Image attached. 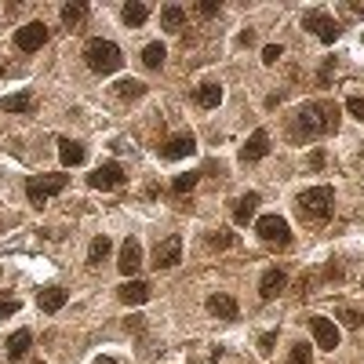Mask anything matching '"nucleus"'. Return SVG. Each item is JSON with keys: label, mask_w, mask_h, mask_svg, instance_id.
Here are the masks:
<instances>
[{"label": "nucleus", "mask_w": 364, "mask_h": 364, "mask_svg": "<svg viewBox=\"0 0 364 364\" xmlns=\"http://www.w3.org/2000/svg\"><path fill=\"white\" fill-rule=\"evenodd\" d=\"M208 313L219 321H237V299L233 295H208Z\"/></svg>", "instance_id": "16"}, {"label": "nucleus", "mask_w": 364, "mask_h": 364, "mask_svg": "<svg viewBox=\"0 0 364 364\" xmlns=\"http://www.w3.org/2000/svg\"><path fill=\"white\" fill-rule=\"evenodd\" d=\"M197 179H200V171H186V175H175L171 189H175V193H189V189L197 186Z\"/></svg>", "instance_id": "32"}, {"label": "nucleus", "mask_w": 364, "mask_h": 364, "mask_svg": "<svg viewBox=\"0 0 364 364\" xmlns=\"http://www.w3.org/2000/svg\"><path fill=\"white\" fill-rule=\"evenodd\" d=\"M331 70H335V58H324V66L317 73V88H331Z\"/></svg>", "instance_id": "34"}, {"label": "nucleus", "mask_w": 364, "mask_h": 364, "mask_svg": "<svg viewBox=\"0 0 364 364\" xmlns=\"http://www.w3.org/2000/svg\"><path fill=\"white\" fill-rule=\"evenodd\" d=\"M146 299H150V280L132 277L128 284H120V303H128V306H142Z\"/></svg>", "instance_id": "18"}, {"label": "nucleus", "mask_w": 364, "mask_h": 364, "mask_svg": "<svg viewBox=\"0 0 364 364\" xmlns=\"http://www.w3.org/2000/svg\"><path fill=\"white\" fill-rule=\"evenodd\" d=\"M0 109H4V113H33V95L29 91L8 95V99H0Z\"/></svg>", "instance_id": "23"}, {"label": "nucleus", "mask_w": 364, "mask_h": 364, "mask_svg": "<svg viewBox=\"0 0 364 364\" xmlns=\"http://www.w3.org/2000/svg\"><path fill=\"white\" fill-rule=\"evenodd\" d=\"M109 251H113V244H109V237H95L91 248H88V266H102L109 259Z\"/></svg>", "instance_id": "26"}, {"label": "nucleus", "mask_w": 364, "mask_h": 364, "mask_svg": "<svg viewBox=\"0 0 364 364\" xmlns=\"http://www.w3.org/2000/svg\"><path fill=\"white\" fill-rule=\"evenodd\" d=\"M66 299H70V292L62 288V284H52V288H44V292L37 295V306H40L44 313H55V310L66 306Z\"/></svg>", "instance_id": "19"}, {"label": "nucleus", "mask_w": 364, "mask_h": 364, "mask_svg": "<svg viewBox=\"0 0 364 364\" xmlns=\"http://www.w3.org/2000/svg\"><path fill=\"white\" fill-rule=\"evenodd\" d=\"M179 262H182V241L179 237H168V241H161L153 248V266L157 270H175Z\"/></svg>", "instance_id": "8"}, {"label": "nucleus", "mask_w": 364, "mask_h": 364, "mask_svg": "<svg viewBox=\"0 0 364 364\" xmlns=\"http://www.w3.org/2000/svg\"><path fill=\"white\" fill-rule=\"evenodd\" d=\"M164 58H168V47L161 40H153V44L142 47V66H146V70H161Z\"/></svg>", "instance_id": "25"}, {"label": "nucleus", "mask_w": 364, "mask_h": 364, "mask_svg": "<svg viewBox=\"0 0 364 364\" xmlns=\"http://www.w3.org/2000/svg\"><path fill=\"white\" fill-rule=\"evenodd\" d=\"M310 331H313V342H317L321 350H335V346H339V328H335V321L313 317L310 321Z\"/></svg>", "instance_id": "10"}, {"label": "nucleus", "mask_w": 364, "mask_h": 364, "mask_svg": "<svg viewBox=\"0 0 364 364\" xmlns=\"http://www.w3.org/2000/svg\"><path fill=\"white\" fill-rule=\"evenodd\" d=\"M197 11L204 15V19H215V15H219V4H215V0H200Z\"/></svg>", "instance_id": "38"}, {"label": "nucleus", "mask_w": 364, "mask_h": 364, "mask_svg": "<svg viewBox=\"0 0 364 364\" xmlns=\"http://www.w3.org/2000/svg\"><path fill=\"white\" fill-rule=\"evenodd\" d=\"M274 346H277V335H274V331H266V335L259 339V350H262L266 357H270V354H274Z\"/></svg>", "instance_id": "37"}, {"label": "nucleus", "mask_w": 364, "mask_h": 364, "mask_svg": "<svg viewBox=\"0 0 364 364\" xmlns=\"http://www.w3.org/2000/svg\"><path fill=\"white\" fill-rule=\"evenodd\" d=\"M237 244V237L230 233V230H219V233H208V248H215V251H226V248H233Z\"/></svg>", "instance_id": "29"}, {"label": "nucleus", "mask_w": 364, "mask_h": 364, "mask_svg": "<svg viewBox=\"0 0 364 364\" xmlns=\"http://www.w3.org/2000/svg\"><path fill=\"white\" fill-rule=\"evenodd\" d=\"M335 321H339V324H346V328H361V324H364V313H361V310H354V306H346V310H339V313H335Z\"/></svg>", "instance_id": "30"}, {"label": "nucleus", "mask_w": 364, "mask_h": 364, "mask_svg": "<svg viewBox=\"0 0 364 364\" xmlns=\"http://www.w3.org/2000/svg\"><path fill=\"white\" fill-rule=\"evenodd\" d=\"M346 109H350V117L364 120V95H350V99H346Z\"/></svg>", "instance_id": "33"}, {"label": "nucleus", "mask_w": 364, "mask_h": 364, "mask_svg": "<svg viewBox=\"0 0 364 364\" xmlns=\"http://www.w3.org/2000/svg\"><path fill=\"white\" fill-rule=\"evenodd\" d=\"M331 204H335V193H331V186H313L306 189L303 197H299V208L313 219H328L331 215Z\"/></svg>", "instance_id": "4"}, {"label": "nucleus", "mask_w": 364, "mask_h": 364, "mask_svg": "<svg viewBox=\"0 0 364 364\" xmlns=\"http://www.w3.org/2000/svg\"><path fill=\"white\" fill-rule=\"evenodd\" d=\"M124 179H128V171H124L117 161H109V164H102L99 171H91V175H88V186H95V189H113V186H124Z\"/></svg>", "instance_id": "9"}, {"label": "nucleus", "mask_w": 364, "mask_h": 364, "mask_svg": "<svg viewBox=\"0 0 364 364\" xmlns=\"http://www.w3.org/2000/svg\"><path fill=\"white\" fill-rule=\"evenodd\" d=\"M84 15H88V4H62V22H66V29H81Z\"/></svg>", "instance_id": "27"}, {"label": "nucleus", "mask_w": 364, "mask_h": 364, "mask_svg": "<svg viewBox=\"0 0 364 364\" xmlns=\"http://www.w3.org/2000/svg\"><path fill=\"white\" fill-rule=\"evenodd\" d=\"M339 132V106L331 102H306L299 109V117L292 124V142H303L310 135H331Z\"/></svg>", "instance_id": "1"}, {"label": "nucleus", "mask_w": 364, "mask_h": 364, "mask_svg": "<svg viewBox=\"0 0 364 364\" xmlns=\"http://www.w3.org/2000/svg\"><path fill=\"white\" fill-rule=\"evenodd\" d=\"M280 52H284L280 44H266V47H262V62H266V66H274V62L280 58Z\"/></svg>", "instance_id": "35"}, {"label": "nucleus", "mask_w": 364, "mask_h": 364, "mask_svg": "<svg viewBox=\"0 0 364 364\" xmlns=\"http://www.w3.org/2000/svg\"><path fill=\"white\" fill-rule=\"evenodd\" d=\"M44 44H47V26L44 22H26V26L15 29V47H19V52L33 55V52H40Z\"/></svg>", "instance_id": "5"}, {"label": "nucleus", "mask_w": 364, "mask_h": 364, "mask_svg": "<svg viewBox=\"0 0 364 364\" xmlns=\"http://www.w3.org/2000/svg\"><path fill=\"white\" fill-rule=\"evenodd\" d=\"M66 186H70V175H66V171H52V175L29 179V182H26V197H29V204H33V208H44V200L55 197V193H62Z\"/></svg>", "instance_id": "3"}, {"label": "nucleus", "mask_w": 364, "mask_h": 364, "mask_svg": "<svg viewBox=\"0 0 364 364\" xmlns=\"http://www.w3.org/2000/svg\"><path fill=\"white\" fill-rule=\"evenodd\" d=\"M324 161H328L324 150H313V153H310V171H324Z\"/></svg>", "instance_id": "39"}, {"label": "nucleus", "mask_w": 364, "mask_h": 364, "mask_svg": "<svg viewBox=\"0 0 364 364\" xmlns=\"http://www.w3.org/2000/svg\"><path fill=\"white\" fill-rule=\"evenodd\" d=\"M84 62H88L95 73H117V70L124 66V52H120L113 40L95 37V40H88V47H84Z\"/></svg>", "instance_id": "2"}, {"label": "nucleus", "mask_w": 364, "mask_h": 364, "mask_svg": "<svg viewBox=\"0 0 364 364\" xmlns=\"http://www.w3.org/2000/svg\"><path fill=\"white\" fill-rule=\"evenodd\" d=\"M117 266H120V274L124 277H135L139 274V266H142V244L135 241V237H128V241H124V248H120V259H117Z\"/></svg>", "instance_id": "11"}, {"label": "nucleus", "mask_w": 364, "mask_h": 364, "mask_svg": "<svg viewBox=\"0 0 364 364\" xmlns=\"http://www.w3.org/2000/svg\"><path fill=\"white\" fill-rule=\"evenodd\" d=\"M33 364H44V361H33Z\"/></svg>", "instance_id": "41"}, {"label": "nucleus", "mask_w": 364, "mask_h": 364, "mask_svg": "<svg viewBox=\"0 0 364 364\" xmlns=\"http://www.w3.org/2000/svg\"><path fill=\"white\" fill-rule=\"evenodd\" d=\"M161 26L168 29V33H182V26H186L182 4H164V8H161Z\"/></svg>", "instance_id": "22"}, {"label": "nucleus", "mask_w": 364, "mask_h": 364, "mask_svg": "<svg viewBox=\"0 0 364 364\" xmlns=\"http://www.w3.org/2000/svg\"><path fill=\"white\" fill-rule=\"evenodd\" d=\"M29 346H33V331H29V328L15 331V335L8 339V357H11V364H19L29 354Z\"/></svg>", "instance_id": "20"}, {"label": "nucleus", "mask_w": 364, "mask_h": 364, "mask_svg": "<svg viewBox=\"0 0 364 364\" xmlns=\"http://www.w3.org/2000/svg\"><path fill=\"white\" fill-rule=\"evenodd\" d=\"M284 284H288V274L277 270V266H270V270L262 274V280H259V299H266V303H270V299H277V295L284 292Z\"/></svg>", "instance_id": "14"}, {"label": "nucleus", "mask_w": 364, "mask_h": 364, "mask_svg": "<svg viewBox=\"0 0 364 364\" xmlns=\"http://www.w3.org/2000/svg\"><path fill=\"white\" fill-rule=\"evenodd\" d=\"M120 15H124V26L139 29V26H146V19H150V4L135 0V4H124V8H120Z\"/></svg>", "instance_id": "24"}, {"label": "nucleus", "mask_w": 364, "mask_h": 364, "mask_svg": "<svg viewBox=\"0 0 364 364\" xmlns=\"http://www.w3.org/2000/svg\"><path fill=\"white\" fill-rule=\"evenodd\" d=\"M288 364H313V346L310 342H295L292 354H288Z\"/></svg>", "instance_id": "28"}, {"label": "nucleus", "mask_w": 364, "mask_h": 364, "mask_svg": "<svg viewBox=\"0 0 364 364\" xmlns=\"http://www.w3.org/2000/svg\"><path fill=\"white\" fill-rule=\"evenodd\" d=\"M95 364H117L113 357H99V361H95Z\"/></svg>", "instance_id": "40"}, {"label": "nucleus", "mask_w": 364, "mask_h": 364, "mask_svg": "<svg viewBox=\"0 0 364 364\" xmlns=\"http://www.w3.org/2000/svg\"><path fill=\"white\" fill-rule=\"evenodd\" d=\"M266 153H270V132H266V128H255V132H251V139L244 142V150H241V161H262V157Z\"/></svg>", "instance_id": "12"}, {"label": "nucleus", "mask_w": 364, "mask_h": 364, "mask_svg": "<svg viewBox=\"0 0 364 364\" xmlns=\"http://www.w3.org/2000/svg\"><path fill=\"white\" fill-rule=\"evenodd\" d=\"M259 200H262V197L248 189V193L233 204V223H237V226H248L251 219H255V212H259Z\"/></svg>", "instance_id": "17"}, {"label": "nucleus", "mask_w": 364, "mask_h": 364, "mask_svg": "<svg viewBox=\"0 0 364 364\" xmlns=\"http://www.w3.org/2000/svg\"><path fill=\"white\" fill-rule=\"evenodd\" d=\"M303 29L317 33L324 44H335V40H339V26H335V19H331L328 11H310L306 19H303Z\"/></svg>", "instance_id": "7"}, {"label": "nucleus", "mask_w": 364, "mask_h": 364, "mask_svg": "<svg viewBox=\"0 0 364 364\" xmlns=\"http://www.w3.org/2000/svg\"><path fill=\"white\" fill-rule=\"evenodd\" d=\"M11 313H19V299H0V321L11 317Z\"/></svg>", "instance_id": "36"}, {"label": "nucleus", "mask_w": 364, "mask_h": 364, "mask_svg": "<svg viewBox=\"0 0 364 364\" xmlns=\"http://www.w3.org/2000/svg\"><path fill=\"white\" fill-rule=\"evenodd\" d=\"M255 230L266 244H288L292 241V226H288V219H280V215H262L255 223Z\"/></svg>", "instance_id": "6"}, {"label": "nucleus", "mask_w": 364, "mask_h": 364, "mask_svg": "<svg viewBox=\"0 0 364 364\" xmlns=\"http://www.w3.org/2000/svg\"><path fill=\"white\" fill-rule=\"evenodd\" d=\"M117 95H120V99H139V95H146V84H142V81H120Z\"/></svg>", "instance_id": "31"}, {"label": "nucleus", "mask_w": 364, "mask_h": 364, "mask_svg": "<svg viewBox=\"0 0 364 364\" xmlns=\"http://www.w3.org/2000/svg\"><path fill=\"white\" fill-rule=\"evenodd\" d=\"M193 102L200 109H219V102H223V84L219 81H204L193 88Z\"/></svg>", "instance_id": "15"}, {"label": "nucleus", "mask_w": 364, "mask_h": 364, "mask_svg": "<svg viewBox=\"0 0 364 364\" xmlns=\"http://www.w3.org/2000/svg\"><path fill=\"white\" fill-rule=\"evenodd\" d=\"M197 150V139L189 135V132H182V135H171L164 146H161V153L168 157V161H182V157H189Z\"/></svg>", "instance_id": "13"}, {"label": "nucleus", "mask_w": 364, "mask_h": 364, "mask_svg": "<svg viewBox=\"0 0 364 364\" xmlns=\"http://www.w3.org/2000/svg\"><path fill=\"white\" fill-rule=\"evenodd\" d=\"M58 161H62V168L84 164V146H81V142H73V139H58Z\"/></svg>", "instance_id": "21"}]
</instances>
